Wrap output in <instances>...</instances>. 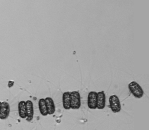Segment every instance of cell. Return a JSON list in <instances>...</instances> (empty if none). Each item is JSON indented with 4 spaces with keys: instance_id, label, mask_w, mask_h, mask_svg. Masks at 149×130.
Returning a JSON list of instances; mask_svg holds the SVG:
<instances>
[{
    "instance_id": "1",
    "label": "cell",
    "mask_w": 149,
    "mask_h": 130,
    "mask_svg": "<svg viewBox=\"0 0 149 130\" xmlns=\"http://www.w3.org/2000/svg\"><path fill=\"white\" fill-rule=\"evenodd\" d=\"M70 108L72 109H78L81 106V98L79 93L77 91L70 93Z\"/></svg>"
},
{
    "instance_id": "2",
    "label": "cell",
    "mask_w": 149,
    "mask_h": 130,
    "mask_svg": "<svg viewBox=\"0 0 149 130\" xmlns=\"http://www.w3.org/2000/svg\"><path fill=\"white\" fill-rule=\"evenodd\" d=\"M128 87L131 93L135 97L140 98L143 96L144 92L142 88L135 82L129 83Z\"/></svg>"
},
{
    "instance_id": "3",
    "label": "cell",
    "mask_w": 149,
    "mask_h": 130,
    "mask_svg": "<svg viewBox=\"0 0 149 130\" xmlns=\"http://www.w3.org/2000/svg\"><path fill=\"white\" fill-rule=\"evenodd\" d=\"M109 108L115 113L120 111L121 105L119 98L116 95H111L109 99Z\"/></svg>"
},
{
    "instance_id": "4",
    "label": "cell",
    "mask_w": 149,
    "mask_h": 130,
    "mask_svg": "<svg viewBox=\"0 0 149 130\" xmlns=\"http://www.w3.org/2000/svg\"><path fill=\"white\" fill-rule=\"evenodd\" d=\"M98 94L96 92H90L88 95L87 100L88 106L91 109H96L97 104Z\"/></svg>"
},
{
    "instance_id": "5",
    "label": "cell",
    "mask_w": 149,
    "mask_h": 130,
    "mask_svg": "<svg viewBox=\"0 0 149 130\" xmlns=\"http://www.w3.org/2000/svg\"><path fill=\"white\" fill-rule=\"evenodd\" d=\"M10 112V107L8 102H3L1 103L0 109V119H6L9 116Z\"/></svg>"
},
{
    "instance_id": "6",
    "label": "cell",
    "mask_w": 149,
    "mask_h": 130,
    "mask_svg": "<svg viewBox=\"0 0 149 130\" xmlns=\"http://www.w3.org/2000/svg\"><path fill=\"white\" fill-rule=\"evenodd\" d=\"M27 112L26 121L30 122L33 120L34 115L33 104L31 100H28L26 102Z\"/></svg>"
},
{
    "instance_id": "7",
    "label": "cell",
    "mask_w": 149,
    "mask_h": 130,
    "mask_svg": "<svg viewBox=\"0 0 149 130\" xmlns=\"http://www.w3.org/2000/svg\"><path fill=\"white\" fill-rule=\"evenodd\" d=\"M97 108L103 109L106 106V97L104 91L97 93Z\"/></svg>"
},
{
    "instance_id": "8",
    "label": "cell",
    "mask_w": 149,
    "mask_h": 130,
    "mask_svg": "<svg viewBox=\"0 0 149 130\" xmlns=\"http://www.w3.org/2000/svg\"><path fill=\"white\" fill-rule=\"evenodd\" d=\"M45 101L48 114L51 115L54 113L55 106L53 99L50 97H48L45 98Z\"/></svg>"
},
{
    "instance_id": "9",
    "label": "cell",
    "mask_w": 149,
    "mask_h": 130,
    "mask_svg": "<svg viewBox=\"0 0 149 130\" xmlns=\"http://www.w3.org/2000/svg\"><path fill=\"white\" fill-rule=\"evenodd\" d=\"M18 112L19 116L22 119L27 117L26 107V102L21 101L18 104Z\"/></svg>"
},
{
    "instance_id": "10",
    "label": "cell",
    "mask_w": 149,
    "mask_h": 130,
    "mask_svg": "<svg viewBox=\"0 0 149 130\" xmlns=\"http://www.w3.org/2000/svg\"><path fill=\"white\" fill-rule=\"evenodd\" d=\"M63 107L65 109H70V93L66 92L63 93Z\"/></svg>"
},
{
    "instance_id": "11",
    "label": "cell",
    "mask_w": 149,
    "mask_h": 130,
    "mask_svg": "<svg viewBox=\"0 0 149 130\" xmlns=\"http://www.w3.org/2000/svg\"><path fill=\"white\" fill-rule=\"evenodd\" d=\"M38 106L41 114L43 116H47L48 113L47 107L46 106L45 99H41L39 100Z\"/></svg>"
},
{
    "instance_id": "12",
    "label": "cell",
    "mask_w": 149,
    "mask_h": 130,
    "mask_svg": "<svg viewBox=\"0 0 149 130\" xmlns=\"http://www.w3.org/2000/svg\"><path fill=\"white\" fill-rule=\"evenodd\" d=\"M14 82L12 81H9L8 84V87L11 88L13 87L14 85Z\"/></svg>"
},
{
    "instance_id": "13",
    "label": "cell",
    "mask_w": 149,
    "mask_h": 130,
    "mask_svg": "<svg viewBox=\"0 0 149 130\" xmlns=\"http://www.w3.org/2000/svg\"><path fill=\"white\" fill-rule=\"evenodd\" d=\"M1 102H0V109H1Z\"/></svg>"
}]
</instances>
